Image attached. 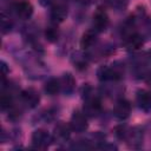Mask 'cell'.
<instances>
[{
	"mask_svg": "<svg viewBox=\"0 0 151 151\" xmlns=\"http://www.w3.org/2000/svg\"><path fill=\"white\" fill-rule=\"evenodd\" d=\"M71 129L76 132H84L87 129V118L86 114L80 111H74L71 120H70Z\"/></svg>",
	"mask_w": 151,
	"mask_h": 151,
	"instance_id": "obj_1",
	"label": "cell"
},
{
	"mask_svg": "<svg viewBox=\"0 0 151 151\" xmlns=\"http://www.w3.org/2000/svg\"><path fill=\"white\" fill-rule=\"evenodd\" d=\"M52 140V137L50 136V133L42 129L35 130L32 134V144L34 147L37 149H44L46 147L50 142Z\"/></svg>",
	"mask_w": 151,
	"mask_h": 151,
	"instance_id": "obj_2",
	"label": "cell"
},
{
	"mask_svg": "<svg viewBox=\"0 0 151 151\" xmlns=\"http://www.w3.org/2000/svg\"><path fill=\"white\" fill-rule=\"evenodd\" d=\"M97 76L98 79L101 81H106V80H116L120 78V71L116 67H109V66H100L97 71Z\"/></svg>",
	"mask_w": 151,
	"mask_h": 151,
	"instance_id": "obj_3",
	"label": "cell"
},
{
	"mask_svg": "<svg viewBox=\"0 0 151 151\" xmlns=\"http://www.w3.org/2000/svg\"><path fill=\"white\" fill-rule=\"evenodd\" d=\"M109 26V17L103 8H98L93 15V27L96 32H103Z\"/></svg>",
	"mask_w": 151,
	"mask_h": 151,
	"instance_id": "obj_4",
	"label": "cell"
},
{
	"mask_svg": "<svg viewBox=\"0 0 151 151\" xmlns=\"http://www.w3.org/2000/svg\"><path fill=\"white\" fill-rule=\"evenodd\" d=\"M21 98H22V101L28 107H35L39 104V100H40L39 92L35 88H33V87L25 88L21 92Z\"/></svg>",
	"mask_w": 151,
	"mask_h": 151,
	"instance_id": "obj_5",
	"label": "cell"
},
{
	"mask_svg": "<svg viewBox=\"0 0 151 151\" xmlns=\"http://www.w3.org/2000/svg\"><path fill=\"white\" fill-rule=\"evenodd\" d=\"M130 112H131V105L125 99L118 100L117 104H116V106H114V109H113V114L118 119H120V120L126 119L130 116Z\"/></svg>",
	"mask_w": 151,
	"mask_h": 151,
	"instance_id": "obj_6",
	"label": "cell"
},
{
	"mask_svg": "<svg viewBox=\"0 0 151 151\" xmlns=\"http://www.w3.org/2000/svg\"><path fill=\"white\" fill-rule=\"evenodd\" d=\"M100 111V101L96 97H90L84 104V113L87 116H96Z\"/></svg>",
	"mask_w": 151,
	"mask_h": 151,
	"instance_id": "obj_7",
	"label": "cell"
},
{
	"mask_svg": "<svg viewBox=\"0 0 151 151\" xmlns=\"http://www.w3.org/2000/svg\"><path fill=\"white\" fill-rule=\"evenodd\" d=\"M71 125L70 124H66L64 122H60L55 129H54V138L58 139V140H61V142H65L70 138L71 136Z\"/></svg>",
	"mask_w": 151,
	"mask_h": 151,
	"instance_id": "obj_8",
	"label": "cell"
},
{
	"mask_svg": "<svg viewBox=\"0 0 151 151\" xmlns=\"http://www.w3.org/2000/svg\"><path fill=\"white\" fill-rule=\"evenodd\" d=\"M15 12L21 19H28L33 14V7L28 1H19L15 4Z\"/></svg>",
	"mask_w": 151,
	"mask_h": 151,
	"instance_id": "obj_9",
	"label": "cell"
},
{
	"mask_svg": "<svg viewBox=\"0 0 151 151\" xmlns=\"http://www.w3.org/2000/svg\"><path fill=\"white\" fill-rule=\"evenodd\" d=\"M67 17V8L63 4H57L51 8V19L54 22H61Z\"/></svg>",
	"mask_w": 151,
	"mask_h": 151,
	"instance_id": "obj_10",
	"label": "cell"
},
{
	"mask_svg": "<svg viewBox=\"0 0 151 151\" xmlns=\"http://www.w3.org/2000/svg\"><path fill=\"white\" fill-rule=\"evenodd\" d=\"M136 100H137V104L140 109L147 111L151 109V93L145 91V90H140L137 92V96H136Z\"/></svg>",
	"mask_w": 151,
	"mask_h": 151,
	"instance_id": "obj_11",
	"label": "cell"
},
{
	"mask_svg": "<svg viewBox=\"0 0 151 151\" xmlns=\"http://www.w3.org/2000/svg\"><path fill=\"white\" fill-rule=\"evenodd\" d=\"M59 80H60L61 91H64L65 93H71L74 90V87H76V80H74V78H73V76L71 73L63 74V77Z\"/></svg>",
	"mask_w": 151,
	"mask_h": 151,
	"instance_id": "obj_12",
	"label": "cell"
},
{
	"mask_svg": "<svg viewBox=\"0 0 151 151\" xmlns=\"http://www.w3.org/2000/svg\"><path fill=\"white\" fill-rule=\"evenodd\" d=\"M144 40L142 38V35L137 34V33H130L125 40V45L129 50H132V51H136L138 48L142 47Z\"/></svg>",
	"mask_w": 151,
	"mask_h": 151,
	"instance_id": "obj_13",
	"label": "cell"
},
{
	"mask_svg": "<svg viewBox=\"0 0 151 151\" xmlns=\"http://www.w3.org/2000/svg\"><path fill=\"white\" fill-rule=\"evenodd\" d=\"M96 37H97L96 31H92V29L86 31V32L83 34V37H81V40H80V47H81L83 50H87V48H90V47L94 44V41H96Z\"/></svg>",
	"mask_w": 151,
	"mask_h": 151,
	"instance_id": "obj_14",
	"label": "cell"
},
{
	"mask_svg": "<svg viewBox=\"0 0 151 151\" xmlns=\"http://www.w3.org/2000/svg\"><path fill=\"white\" fill-rule=\"evenodd\" d=\"M61 90V86H60V80L57 79V78H51L46 81L45 84V92L50 96H54L57 94L59 91Z\"/></svg>",
	"mask_w": 151,
	"mask_h": 151,
	"instance_id": "obj_15",
	"label": "cell"
},
{
	"mask_svg": "<svg viewBox=\"0 0 151 151\" xmlns=\"http://www.w3.org/2000/svg\"><path fill=\"white\" fill-rule=\"evenodd\" d=\"M142 138H143V134L140 131H138L137 129H133L131 131H127V134L125 137V139L129 140L130 144H132V146H136L134 144H140L142 143Z\"/></svg>",
	"mask_w": 151,
	"mask_h": 151,
	"instance_id": "obj_16",
	"label": "cell"
},
{
	"mask_svg": "<svg viewBox=\"0 0 151 151\" xmlns=\"http://www.w3.org/2000/svg\"><path fill=\"white\" fill-rule=\"evenodd\" d=\"M45 38L50 42H55L58 40V38H59V29H58V27L54 26V25L46 27V29H45Z\"/></svg>",
	"mask_w": 151,
	"mask_h": 151,
	"instance_id": "obj_17",
	"label": "cell"
},
{
	"mask_svg": "<svg viewBox=\"0 0 151 151\" xmlns=\"http://www.w3.org/2000/svg\"><path fill=\"white\" fill-rule=\"evenodd\" d=\"M0 104H1V109L6 110V109H11L12 107V96L9 93H2L1 98H0Z\"/></svg>",
	"mask_w": 151,
	"mask_h": 151,
	"instance_id": "obj_18",
	"label": "cell"
},
{
	"mask_svg": "<svg viewBox=\"0 0 151 151\" xmlns=\"http://www.w3.org/2000/svg\"><path fill=\"white\" fill-rule=\"evenodd\" d=\"M11 29V24H9V20L7 21V18L5 17V14L2 15V32H7Z\"/></svg>",
	"mask_w": 151,
	"mask_h": 151,
	"instance_id": "obj_19",
	"label": "cell"
},
{
	"mask_svg": "<svg viewBox=\"0 0 151 151\" xmlns=\"http://www.w3.org/2000/svg\"><path fill=\"white\" fill-rule=\"evenodd\" d=\"M1 71H2V77H5V76L7 74V72H8V70H7V65H6L4 61H1Z\"/></svg>",
	"mask_w": 151,
	"mask_h": 151,
	"instance_id": "obj_20",
	"label": "cell"
},
{
	"mask_svg": "<svg viewBox=\"0 0 151 151\" xmlns=\"http://www.w3.org/2000/svg\"><path fill=\"white\" fill-rule=\"evenodd\" d=\"M146 80H147L149 84H151V71L147 73V76H146Z\"/></svg>",
	"mask_w": 151,
	"mask_h": 151,
	"instance_id": "obj_21",
	"label": "cell"
},
{
	"mask_svg": "<svg viewBox=\"0 0 151 151\" xmlns=\"http://www.w3.org/2000/svg\"><path fill=\"white\" fill-rule=\"evenodd\" d=\"M78 2H81V4H88L91 0H77Z\"/></svg>",
	"mask_w": 151,
	"mask_h": 151,
	"instance_id": "obj_22",
	"label": "cell"
}]
</instances>
